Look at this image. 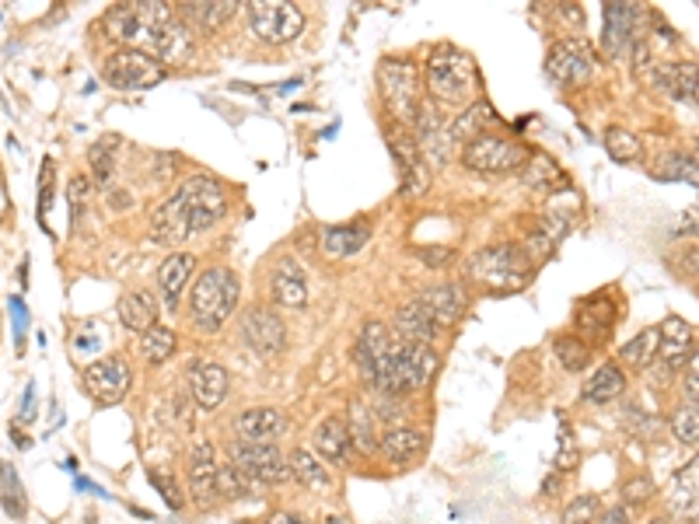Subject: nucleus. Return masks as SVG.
I'll return each instance as SVG.
<instances>
[{
  "label": "nucleus",
  "instance_id": "nucleus-1",
  "mask_svg": "<svg viewBox=\"0 0 699 524\" xmlns=\"http://www.w3.org/2000/svg\"><path fill=\"white\" fill-rule=\"evenodd\" d=\"M224 213V185L210 175H189L172 189V196H164L151 210V238L161 245H182L186 238L221 224Z\"/></svg>",
  "mask_w": 699,
  "mask_h": 524
},
{
  "label": "nucleus",
  "instance_id": "nucleus-2",
  "mask_svg": "<svg viewBox=\"0 0 699 524\" xmlns=\"http://www.w3.org/2000/svg\"><path fill=\"white\" fill-rule=\"evenodd\" d=\"M479 88V67L469 53L455 50V46H438L427 57V94L430 102L441 105H472Z\"/></svg>",
  "mask_w": 699,
  "mask_h": 524
},
{
  "label": "nucleus",
  "instance_id": "nucleus-3",
  "mask_svg": "<svg viewBox=\"0 0 699 524\" xmlns=\"http://www.w3.org/2000/svg\"><path fill=\"white\" fill-rule=\"evenodd\" d=\"M238 294H242V283H238V273L228 266H210L200 273V280L192 283L189 294V322L197 332L210 336V332H221L224 322L234 315L238 308Z\"/></svg>",
  "mask_w": 699,
  "mask_h": 524
},
{
  "label": "nucleus",
  "instance_id": "nucleus-4",
  "mask_svg": "<svg viewBox=\"0 0 699 524\" xmlns=\"http://www.w3.org/2000/svg\"><path fill=\"white\" fill-rule=\"evenodd\" d=\"M469 280L493 294H511L536 280V262L528 259L525 245L500 242L490 249H479L469 259Z\"/></svg>",
  "mask_w": 699,
  "mask_h": 524
},
{
  "label": "nucleus",
  "instance_id": "nucleus-5",
  "mask_svg": "<svg viewBox=\"0 0 699 524\" xmlns=\"http://www.w3.org/2000/svg\"><path fill=\"white\" fill-rule=\"evenodd\" d=\"M378 88H381V102L389 109L392 123L413 130L417 112H420V74L413 60H381L378 67Z\"/></svg>",
  "mask_w": 699,
  "mask_h": 524
},
{
  "label": "nucleus",
  "instance_id": "nucleus-6",
  "mask_svg": "<svg viewBox=\"0 0 699 524\" xmlns=\"http://www.w3.org/2000/svg\"><path fill=\"white\" fill-rule=\"evenodd\" d=\"M598 70V53L595 46L581 36H567V39H557L549 46L546 53V74L552 84L560 88H581L595 78Z\"/></svg>",
  "mask_w": 699,
  "mask_h": 524
},
{
  "label": "nucleus",
  "instance_id": "nucleus-7",
  "mask_svg": "<svg viewBox=\"0 0 699 524\" xmlns=\"http://www.w3.org/2000/svg\"><path fill=\"white\" fill-rule=\"evenodd\" d=\"M528 158H532V151H528L525 144H518V140H511V137H497V133L476 137L472 144H466V151H462V164L472 172H479V175L518 172V169H525Z\"/></svg>",
  "mask_w": 699,
  "mask_h": 524
},
{
  "label": "nucleus",
  "instance_id": "nucleus-8",
  "mask_svg": "<svg viewBox=\"0 0 699 524\" xmlns=\"http://www.w3.org/2000/svg\"><path fill=\"white\" fill-rule=\"evenodd\" d=\"M102 74H106V84L116 91H148V88H158L161 81L172 78V70L143 50H116L106 60Z\"/></svg>",
  "mask_w": 699,
  "mask_h": 524
},
{
  "label": "nucleus",
  "instance_id": "nucleus-9",
  "mask_svg": "<svg viewBox=\"0 0 699 524\" xmlns=\"http://www.w3.org/2000/svg\"><path fill=\"white\" fill-rule=\"evenodd\" d=\"M246 11L252 32L270 46H287L304 32V11L287 0H252Z\"/></svg>",
  "mask_w": 699,
  "mask_h": 524
},
{
  "label": "nucleus",
  "instance_id": "nucleus-10",
  "mask_svg": "<svg viewBox=\"0 0 699 524\" xmlns=\"http://www.w3.org/2000/svg\"><path fill=\"white\" fill-rule=\"evenodd\" d=\"M231 462L249 475L252 486H283L291 483V458L277 444H242L234 441Z\"/></svg>",
  "mask_w": 699,
  "mask_h": 524
},
{
  "label": "nucleus",
  "instance_id": "nucleus-11",
  "mask_svg": "<svg viewBox=\"0 0 699 524\" xmlns=\"http://www.w3.org/2000/svg\"><path fill=\"white\" fill-rule=\"evenodd\" d=\"M601 21H606L601 50L609 53V60H626L633 53V46L647 39L643 32L647 11H640L637 4H606L601 8Z\"/></svg>",
  "mask_w": 699,
  "mask_h": 524
},
{
  "label": "nucleus",
  "instance_id": "nucleus-12",
  "mask_svg": "<svg viewBox=\"0 0 699 524\" xmlns=\"http://www.w3.org/2000/svg\"><path fill=\"white\" fill-rule=\"evenodd\" d=\"M84 381V392L91 395V402H99V406H119L133 385V371L127 364V356H102V361H91L81 374Z\"/></svg>",
  "mask_w": 699,
  "mask_h": 524
},
{
  "label": "nucleus",
  "instance_id": "nucleus-13",
  "mask_svg": "<svg viewBox=\"0 0 699 524\" xmlns=\"http://www.w3.org/2000/svg\"><path fill=\"white\" fill-rule=\"evenodd\" d=\"M385 140H389V154L399 164V175H402V196H423L427 185H430V169L420 154L417 144V133L409 127L389 123L385 127Z\"/></svg>",
  "mask_w": 699,
  "mask_h": 524
},
{
  "label": "nucleus",
  "instance_id": "nucleus-14",
  "mask_svg": "<svg viewBox=\"0 0 699 524\" xmlns=\"http://www.w3.org/2000/svg\"><path fill=\"white\" fill-rule=\"evenodd\" d=\"M242 340L249 350H256L262 356V361H270V356L283 353V346H287V325L277 312H270V308L252 304L242 315Z\"/></svg>",
  "mask_w": 699,
  "mask_h": 524
},
{
  "label": "nucleus",
  "instance_id": "nucleus-15",
  "mask_svg": "<svg viewBox=\"0 0 699 524\" xmlns=\"http://www.w3.org/2000/svg\"><path fill=\"white\" fill-rule=\"evenodd\" d=\"M217 451L213 444H197L189 451V465H186V480H189V496L200 511H213L221 504V493H217Z\"/></svg>",
  "mask_w": 699,
  "mask_h": 524
},
{
  "label": "nucleus",
  "instance_id": "nucleus-16",
  "mask_svg": "<svg viewBox=\"0 0 699 524\" xmlns=\"http://www.w3.org/2000/svg\"><path fill=\"white\" fill-rule=\"evenodd\" d=\"M658 336H661V340H658V367H661V374L668 377V374H675L679 367L689 364L696 340H692L689 322L679 319V315H668V319L658 325Z\"/></svg>",
  "mask_w": 699,
  "mask_h": 524
},
{
  "label": "nucleus",
  "instance_id": "nucleus-17",
  "mask_svg": "<svg viewBox=\"0 0 699 524\" xmlns=\"http://www.w3.org/2000/svg\"><path fill=\"white\" fill-rule=\"evenodd\" d=\"M612 325H616V304L609 298H588L577 304V315H573V336L585 340L588 346H601L609 343L612 336Z\"/></svg>",
  "mask_w": 699,
  "mask_h": 524
},
{
  "label": "nucleus",
  "instance_id": "nucleus-18",
  "mask_svg": "<svg viewBox=\"0 0 699 524\" xmlns=\"http://www.w3.org/2000/svg\"><path fill=\"white\" fill-rule=\"evenodd\" d=\"M650 84L668 99H679L699 109V63H655L650 67Z\"/></svg>",
  "mask_w": 699,
  "mask_h": 524
},
{
  "label": "nucleus",
  "instance_id": "nucleus-19",
  "mask_svg": "<svg viewBox=\"0 0 699 524\" xmlns=\"http://www.w3.org/2000/svg\"><path fill=\"white\" fill-rule=\"evenodd\" d=\"M287 434V416L273 406H252L234 416V437L242 444H277Z\"/></svg>",
  "mask_w": 699,
  "mask_h": 524
},
{
  "label": "nucleus",
  "instance_id": "nucleus-20",
  "mask_svg": "<svg viewBox=\"0 0 699 524\" xmlns=\"http://www.w3.org/2000/svg\"><path fill=\"white\" fill-rule=\"evenodd\" d=\"M189 395L200 410H221L228 399V371L217 361H192L189 364Z\"/></svg>",
  "mask_w": 699,
  "mask_h": 524
},
{
  "label": "nucleus",
  "instance_id": "nucleus-21",
  "mask_svg": "<svg viewBox=\"0 0 699 524\" xmlns=\"http://www.w3.org/2000/svg\"><path fill=\"white\" fill-rule=\"evenodd\" d=\"M423 451H427V434L420 431V426H389V431L381 434L378 441V455L389 462L392 468H406V465H413L417 458H423Z\"/></svg>",
  "mask_w": 699,
  "mask_h": 524
},
{
  "label": "nucleus",
  "instance_id": "nucleus-22",
  "mask_svg": "<svg viewBox=\"0 0 699 524\" xmlns=\"http://www.w3.org/2000/svg\"><path fill=\"white\" fill-rule=\"evenodd\" d=\"M311 451H316V455L329 465H347L350 455H353V437H350L347 420L326 416L316 426V434H311Z\"/></svg>",
  "mask_w": 699,
  "mask_h": 524
},
{
  "label": "nucleus",
  "instance_id": "nucleus-23",
  "mask_svg": "<svg viewBox=\"0 0 699 524\" xmlns=\"http://www.w3.org/2000/svg\"><path fill=\"white\" fill-rule=\"evenodd\" d=\"M392 346H396V340L389 336V325L385 322H368L365 329H360V340L353 346V361L360 367V377L371 381V374L389 361Z\"/></svg>",
  "mask_w": 699,
  "mask_h": 524
},
{
  "label": "nucleus",
  "instance_id": "nucleus-24",
  "mask_svg": "<svg viewBox=\"0 0 699 524\" xmlns=\"http://www.w3.org/2000/svg\"><path fill=\"white\" fill-rule=\"evenodd\" d=\"M192 270H197V255L192 252H186V249H179V252H172L168 255L161 266H158V294H161V301L172 308H179V301H182V291H186V283H189V276H192Z\"/></svg>",
  "mask_w": 699,
  "mask_h": 524
},
{
  "label": "nucleus",
  "instance_id": "nucleus-25",
  "mask_svg": "<svg viewBox=\"0 0 699 524\" xmlns=\"http://www.w3.org/2000/svg\"><path fill=\"white\" fill-rule=\"evenodd\" d=\"M417 301L427 308V312L433 315V322H438V325H455V322H462L466 308H469V298H466L462 288H458V283H433V288H427Z\"/></svg>",
  "mask_w": 699,
  "mask_h": 524
},
{
  "label": "nucleus",
  "instance_id": "nucleus-26",
  "mask_svg": "<svg viewBox=\"0 0 699 524\" xmlns=\"http://www.w3.org/2000/svg\"><path fill=\"white\" fill-rule=\"evenodd\" d=\"M270 291L280 308H304L308 304V283H304V273H301L294 255H283L277 262V270L270 276Z\"/></svg>",
  "mask_w": 699,
  "mask_h": 524
},
{
  "label": "nucleus",
  "instance_id": "nucleus-27",
  "mask_svg": "<svg viewBox=\"0 0 699 524\" xmlns=\"http://www.w3.org/2000/svg\"><path fill=\"white\" fill-rule=\"evenodd\" d=\"M116 312H119V322H123L130 332H140V336H143V332L158 325L161 304H158L154 291L140 288V291H127L123 298H119Z\"/></svg>",
  "mask_w": 699,
  "mask_h": 524
},
{
  "label": "nucleus",
  "instance_id": "nucleus-28",
  "mask_svg": "<svg viewBox=\"0 0 699 524\" xmlns=\"http://www.w3.org/2000/svg\"><path fill=\"white\" fill-rule=\"evenodd\" d=\"M234 11H238L234 0H192V4H179L176 8L182 26L197 29V32H217Z\"/></svg>",
  "mask_w": 699,
  "mask_h": 524
},
{
  "label": "nucleus",
  "instance_id": "nucleus-29",
  "mask_svg": "<svg viewBox=\"0 0 699 524\" xmlns=\"http://www.w3.org/2000/svg\"><path fill=\"white\" fill-rule=\"evenodd\" d=\"M668 507L686 521H699V455L671 480Z\"/></svg>",
  "mask_w": 699,
  "mask_h": 524
},
{
  "label": "nucleus",
  "instance_id": "nucleus-30",
  "mask_svg": "<svg viewBox=\"0 0 699 524\" xmlns=\"http://www.w3.org/2000/svg\"><path fill=\"white\" fill-rule=\"evenodd\" d=\"M493 123H497L493 105L490 102H472L448 123V137H451V144H472L476 137L490 133Z\"/></svg>",
  "mask_w": 699,
  "mask_h": 524
},
{
  "label": "nucleus",
  "instance_id": "nucleus-31",
  "mask_svg": "<svg viewBox=\"0 0 699 524\" xmlns=\"http://www.w3.org/2000/svg\"><path fill=\"white\" fill-rule=\"evenodd\" d=\"M396 329H399V340L402 343H423L430 346V340L438 336V322H433V315L427 312V308L420 301H406L399 304L396 312Z\"/></svg>",
  "mask_w": 699,
  "mask_h": 524
},
{
  "label": "nucleus",
  "instance_id": "nucleus-32",
  "mask_svg": "<svg viewBox=\"0 0 699 524\" xmlns=\"http://www.w3.org/2000/svg\"><path fill=\"white\" fill-rule=\"evenodd\" d=\"M521 179H525V185L539 189V193H560V189L570 185V179L557 164V158H549L546 151H532V158H528L525 169H521Z\"/></svg>",
  "mask_w": 699,
  "mask_h": 524
},
{
  "label": "nucleus",
  "instance_id": "nucleus-33",
  "mask_svg": "<svg viewBox=\"0 0 699 524\" xmlns=\"http://www.w3.org/2000/svg\"><path fill=\"white\" fill-rule=\"evenodd\" d=\"M371 238V228L368 221H353V224H336V228H326L322 234V249L329 259H347V255H357L360 249L368 245Z\"/></svg>",
  "mask_w": 699,
  "mask_h": 524
},
{
  "label": "nucleus",
  "instance_id": "nucleus-34",
  "mask_svg": "<svg viewBox=\"0 0 699 524\" xmlns=\"http://www.w3.org/2000/svg\"><path fill=\"white\" fill-rule=\"evenodd\" d=\"M291 480H294L298 486L311 490V493H326V490L332 486L326 462H322L311 447H294V451H291Z\"/></svg>",
  "mask_w": 699,
  "mask_h": 524
},
{
  "label": "nucleus",
  "instance_id": "nucleus-35",
  "mask_svg": "<svg viewBox=\"0 0 699 524\" xmlns=\"http://www.w3.org/2000/svg\"><path fill=\"white\" fill-rule=\"evenodd\" d=\"M626 392V374L619 364H601L588 381H585V402H591V406H609V402H616L619 395Z\"/></svg>",
  "mask_w": 699,
  "mask_h": 524
},
{
  "label": "nucleus",
  "instance_id": "nucleus-36",
  "mask_svg": "<svg viewBox=\"0 0 699 524\" xmlns=\"http://www.w3.org/2000/svg\"><path fill=\"white\" fill-rule=\"evenodd\" d=\"M658 325H650L643 332H637V336L630 343L619 346V367H630V371H647L650 364L658 361Z\"/></svg>",
  "mask_w": 699,
  "mask_h": 524
},
{
  "label": "nucleus",
  "instance_id": "nucleus-37",
  "mask_svg": "<svg viewBox=\"0 0 699 524\" xmlns=\"http://www.w3.org/2000/svg\"><path fill=\"white\" fill-rule=\"evenodd\" d=\"M116 158H119V137H102L88 148V169L94 185H109L116 179Z\"/></svg>",
  "mask_w": 699,
  "mask_h": 524
},
{
  "label": "nucleus",
  "instance_id": "nucleus-38",
  "mask_svg": "<svg viewBox=\"0 0 699 524\" xmlns=\"http://www.w3.org/2000/svg\"><path fill=\"white\" fill-rule=\"evenodd\" d=\"M0 507L8 511V517L21 521L29 514V496L21 486V475L11 462H0Z\"/></svg>",
  "mask_w": 699,
  "mask_h": 524
},
{
  "label": "nucleus",
  "instance_id": "nucleus-39",
  "mask_svg": "<svg viewBox=\"0 0 699 524\" xmlns=\"http://www.w3.org/2000/svg\"><path fill=\"white\" fill-rule=\"evenodd\" d=\"M176 346H179V340H176V332L168 329V325H154V329H148L140 336V353H143V361L148 364H154V367H161L164 361H172V353H176Z\"/></svg>",
  "mask_w": 699,
  "mask_h": 524
},
{
  "label": "nucleus",
  "instance_id": "nucleus-40",
  "mask_svg": "<svg viewBox=\"0 0 699 524\" xmlns=\"http://www.w3.org/2000/svg\"><path fill=\"white\" fill-rule=\"evenodd\" d=\"M350 437H353V447H360L365 455H371V451H378V413H371L365 402H357V406L350 410Z\"/></svg>",
  "mask_w": 699,
  "mask_h": 524
},
{
  "label": "nucleus",
  "instance_id": "nucleus-41",
  "mask_svg": "<svg viewBox=\"0 0 699 524\" xmlns=\"http://www.w3.org/2000/svg\"><path fill=\"white\" fill-rule=\"evenodd\" d=\"M668 426H671L675 441L686 444V447H696L699 444V406H696V402H689V399L679 402L675 413H671V420H668Z\"/></svg>",
  "mask_w": 699,
  "mask_h": 524
},
{
  "label": "nucleus",
  "instance_id": "nucleus-42",
  "mask_svg": "<svg viewBox=\"0 0 699 524\" xmlns=\"http://www.w3.org/2000/svg\"><path fill=\"white\" fill-rule=\"evenodd\" d=\"M552 350H557V356H560V364L567 367V371H585L588 364H591V356H595V350L585 343V340H577L573 332H567V336H557L552 340Z\"/></svg>",
  "mask_w": 699,
  "mask_h": 524
},
{
  "label": "nucleus",
  "instance_id": "nucleus-43",
  "mask_svg": "<svg viewBox=\"0 0 699 524\" xmlns=\"http://www.w3.org/2000/svg\"><path fill=\"white\" fill-rule=\"evenodd\" d=\"M655 179L699 185V158H692V154H668V158L658 164V169H655Z\"/></svg>",
  "mask_w": 699,
  "mask_h": 524
},
{
  "label": "nucleus",
  "instance_id": "nucleus-44",
  "mask_svg": "<svg viewBox=\"0 0 699 524\" xmlns=\"http://www.w3.org/2000/svg\"><path fill=\"white\" fill-rule=\"evenodd\" d=\"M606 151H609V158H612V161H619V164H630V161H637V158H640V140H637V133H630V130H622V127H609V130H606Z\"/></svg>",
  "mask_w": 699,
  "mask_h": 524
},
{
  "label": "nucleus",
  "instance_id": "nucleus-45",
  "mask_svg": "<svg viewBox=\"0 0 699 524\" xmlns=\"http://www.w3.org/2000/svg\"><path fill=\"white\" fill-rule=\"evenodd\" d=\"M217 493H221V500H242L252 493V483H249V475L231 462V465L217 468Z\"/></svg>",
  "mask_w": 699,
  "mask_h": 524
},
{
  "label": "nucleus",
  "instance_id": "nucleus-46",
  "mask_svg": "<svg viewBox=\"0 0 699 524\" xmlns=\"http://www.w3.org/2000/svg\"><path fill=\"white\" fill-rule=\"evenodd\" d=\"M601 517V500L595 493H585V496H573L570 504L563 507V524H595Z\"/></svg>",
  "mask_w": 699,
  "mask_h": 524
},
{
  "label": "nucleus",
  "instance_id": "nucleus-47",
  "mask_svg": "<svg viewBox=\"0 0 699 524\" xmlns=\"http://www.w3.org/2000/svg\"><path fill=\"white\" fill-rule=\"evenodd\" d=\"M53 158H46L42 161V175H39V203H36V218L39 224L46 228V221H50V206H53Z\"/></svg>",
  "mask_w": 699,
  "mask_h": 524
},
{
  "label": "nucleus",
  "instance_id": "nucleus-48",
  "mask_svg": "<svg viewBox=\"0 0 699 524\" xmlns=\"http://www.w3.org/2000/svg\"><path fill=\"white\" fill-rule=\"evenodd\" d=\"M151 486L164 496V504H168V511H182V486H179V480L172 472H161V468H151Z\"/></svg>",
  "mask_w": 699,
  "mask_h": 524
},
{
  "label": "nucleus",
  "instance_id": "nucleus-49",
  "mask_svg": "<svg viewBox=\"0 0 699 524\" xmlns=\"http://www.w3.org/2000/svg\"><path fill=\"white\" fill-rule=\"evenodd\" d=\"M67 196H70V224L81 221V213L88 210V200H91V179L88 175H74L67 185Z\"/></svg>",
  "mask_w": 699,
  "mask_h": 524
},
{
  "label": "nucleus",
  "instance_id": "nucleus-50",
  "mask_svg": "<svg viewBox=\"0 0 699 524\" xmlns=\"http://www.w3.org/2000/svg\"><path fill=\"white\" fill-rule=\"evenodd\" d=\"M655 496V483L647 480V475H637V480H630V483H622V500L630 507H640V504H647V500Z\"/></svg>",
  "mask_w": 699,
  "mask_h": 524
},
{
  "label": "nucleus",
  "instance_id": "nucleus-51",
  "mask_svg": "<svg viewBox=\"0 0 699 524\" xmlns=\"http://www.w3.org/2000/svg\"><path fill=\"white\" fill-rule=\"evenodd\" d=\"M682 389H686V399L699 406V343L692 346V356H689V364H686V381H682Z\"/></svg>",
  "mask_w": 699,
  "mask_h": 524
},
{
  "label": "nucleus",
  "instance_id": "nucleus-52",
  "mask_svg": "<svg viewBox=\"0 0 699 524\" xmlns=\"http://www.w3.org/2000/svg\"><path fill=\"white\" fill-rule=\"evenodd\" d=\"M671 266L679 270L682 276H696L699 280V245H692V249H686V252H679L671 259Z\"/></svg>",
  "mask_w": 699,
  "mask_h": 524
},
{
  "label": "nucleus",
  "instance_id": "nucleus-53",
  "mask_svg": "<svg viewBox=\"0 0 699 524\" xmlns=\"http://www.w3.org/2000/svg\"><path fill=\"white\" fill-rule=\"evenodd\" d=\"M679 231H682V234H696V238H699V200L686 206V213L679 218Z\"/></svg>",
  "mask_w": 699,
  "mask_h": 524
},
{
  "label": "nucleus",
  "instance_id": "nucleus-54",
  "mask_svg": "<svg viewBox=\"0 0 699 524\" xmlns=\"http://www.w3.org/2000/svg\"><path fill=\"white\" fill-rule=\"evenodd\" d=\"M417 255L427 262V266H448V262H451V249H417Z\"/></svg>",
  "mask_w": 699,
  "mask_h": 524
},
{
  "label": "nucleus",
  "instance_id": "nucleus-55",
  "mask_svg": "<svg viewBox=\"0 0 699 524\" xmlns=\"http://www.w3.org/2000/svg\"><path fill=\"white\" fill-rule=\"evenodd\" d=\"M595 524H630V511H626V507H609V511H601V517Z\"/></svg>",
  "mask_w": 699,
  "mask_h": 524
},
{
  "label": "nucleus",
  "instance_id": "nucleus-56",
  "mask_svg": "<svg viewBox=\"0 0 699 524\" xmlns=\"http://www.w3.org/2000/svg\"><path fill=\"white\" fill-rule=\"evenodd\" d=\"M267 524H308V521L301 514H294V511H273L267 517Z\"/></svg>",
  "mask_w": 699,
  "mask_h": 524
},
{
  "label": "nucleus",
  "instance_id": "nucleus-57",
  "mask_svg": "<svg viewBox=\"0 0 699 524\" xmlns=\"http://www.w3.org/2000/svg\"><path fill=\"white\" fill-rule=\"evenodd\" d=\"M112 206H116V210L130 206V193H112Z\"/></svg>",
  "mask_w": 699,
  "mask_h": 524
},
{
  "label": "nucleus",
  "instance_id": "nucleus-58",
  "mask_svg": "<svg viewBox=\"0 0 699 524\" xmlns=\"http://www.w3.org/2000/svg\"><path fill=\"white\" fill-rule=\"evenodd\" d=\"M322 524H350V521H347V517H340V514H336V517H326Z\"/></svg>",
  "mask_w": 699,
  "mask_h": 524
},
{
  "label": "nucleus",
  "instance_id": "nucleus-59",
  "mask_svg": "<svg viewBox=\"0 0 699 524\" xmlns=\"http://www.w3.org/2000/svg\"><path fill=\"white\" fill-rule=\"evenodd\" d=\"M650 524H668V521H665V517H655V521H650Z\"/></svg>",
  "mask_w": 699,
  "mask_h": 524
}]
</instances>
